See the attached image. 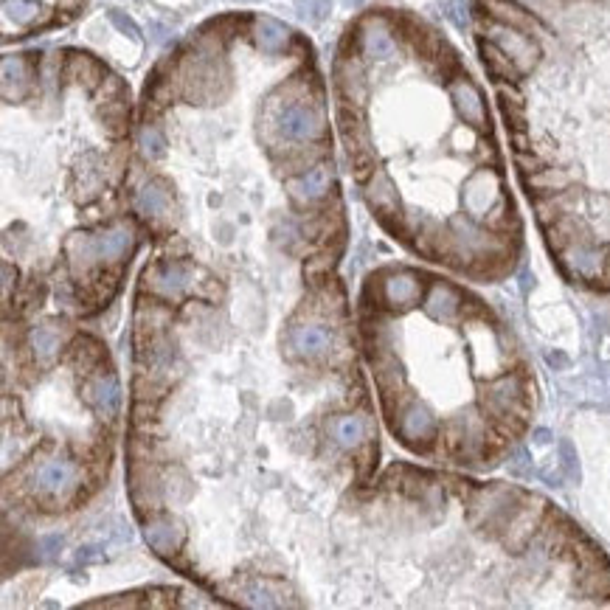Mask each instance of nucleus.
Returning <instances> with one entry per match:
<instances>
[{
    "label": "nucleus",
    "instance_id": "f257e3e1",
    "mask_svg": "<svg viewBox=\"0 0 610 610\" xmlns=\"http://www.w3.org/2000/svg\"><path fill=\"white\" fill-rule=\"evenodd\" d=\"M130 245H133V231L124 225H116V228H107L96 237L74 234L68 242V256H71L74 270H88L96 262H116L130 251Z\"/></svg>",
    "mask_w": 610,
    "mask_h": 610
},
{
    "label": "nucleus",
    "instance_id": "f03ea898",
    "mask_svg": "<svg viewBox=\"0 0 610 610\" xmlns=\"http://www.w3.org/2000/svg\"><path fill=\"white\" fill-rule=\"evenodd\" d=\"M523 506V495L512 487H484L470 504V523L487 535H504L509 521Z\"/></svg>",
    "mask_w": 610,
    "mask_h": 610
},
{
    "label": "nucleus",
    "instance_id": "7ed1b4c3",
    "mask_svg": "<svg viewBox=\"0 0 610 610\" xmlns=\"http://www.w3.org/2000/svg\"><path fill=\"white\" fill-rule=\"evenodd\" d=\"M523 380L518 374H501L495 377L492 383H487L484 388V411L490 417L501 419V422H509V419L518 414V408L523 405Z\"/></svg>",
    "mask_w": 610,
    "mask_h": 610
},
{
    "label": "nucleus",
    "instance_id": "20e7f679",
    "mask_svg": "<svg viewBox=\"0 0 610 610\" xmlns=\"http://www.w3.org/2000/svg\"><path fill=\"white\" fill-rule=\"evenodd\" d=\"M402 442L422 450L425 445H431L439 431V422L433 417V411L422 402L411 400L405 408H400V422H397Z\"/></svg>",
    "mask_w": 610,
    "mask_h": 610
},
{
    "label": "nucleus",
    "instance_id": "39448f33",
    "mask_svg": "<svg viewBox=\"0 0 610 610\" xmlns=\"http://www.w3.org/2000/svg\"><path fill=\"white\" fill-rule=\"evenodd\" d=\"M34 487L45 498H65L79 487V467L65 459H51V462L40 464V470L34 476Z\"/></svg>",
    "mask_w": 610,
    "mask_h": 610
},
{
    "label": "nucleus",
    "instance_id": "423d86ee",
    "mask_svg": "<svg viewBox=\"0 0 610 610\" xmlns=\"http://www.w3.org/2000/svg\"><path fill=\"white\" fill-rule=\"evenodd\" d=\"M192 279V265H183V262H161V265H155V268L144 273V282H147L144 287L161 298H178L180 293H186V290L192 287Z\"/></svg>",
    "mask_w": 610,
    "mask_h": 610
},
{
    "label": "nucleus",
    "instance_id": "0eeeda50",
    "mask_svg": "<svg viewBox=\"0 0 610 610\" xmlns=\"http://www.w3.org/2000/svg\"><path fill=\"white\" fill-rule=\"evenodd\" d=\"M144 537H147L149 549L155 551V554H161V557H172V554H178L180 546H183V540H186V529H183V523H180L178 518H172V515H161V518H152V521L147 523Z\"/></svg>",
    "mask_w": 610,
    "mask_h": 610
},
{
    "label": "nucleus",
    "instance_id": "6e6552de",
    "mask_svg": "<svg viewBox=\"0 0 610 610\" xmlns=\"http://www.w3.org/2000/svg\"><path fill=\"white\" fill-rule=\"evenodd\" d=\"M563 265H566L571 276L594 282L605 270V253L594 248V245H588V242H577V245H568L563 251Z\"/></svg>",
    "mask_w": 610,
    "mask_h": 610
},
{
    "label": "nucleus",
    "instance_id": "1a4fd4ad",
    "mask_svg": "<svg viewBox=\"0 0 610 610\" xmlns=\"http://www.w3.org/2000/svg\"><path fill=\"white\" fill-rule=\"evenodd\" d=\"M287 346L296 358H321L332 349V335L318 324H301V327L290 329L287 335Z\"/></svg>",
    "mask_w": 610,
    "mask_h": 610
},
{
    "label": "nucleus",
    "instance_id": "9d476101",
    "mask_svg": "<svg viewBox=\"0 0 610 610\" xmlns=\"http://www.w3.org/2000/svg\"><path fill=\"white\" fill-rule=\"evenodd\" d=\"M422 307H425V313L431 315L433 321L450 324V321H456V318L462 315L464 298L456 287H450V284L445 282H436L431 284V290H428V296L422 301Z\"/></svg>",
    "mask_w": 610,
    "mask_h": 610
},
{
    "label": "nucleus",
    "instance_id": "9b49d317",
    "mask_svg": "<svg viewBox=\"0 0 610 610\" xmlns=\"http://www.w3.org/2000/svg\"><path fill=\"white\" fill-rule=\"evenodd\" d=\"M383 298H386V304H391L394 310L414 307L419 298H422V282H419L417 273H411V270L388 273L386 282H383Z\"/></svg>",
    "mask_w": 610,
    "mask_h": 610
},
{
    "label": "nucleus",
    "instance_id": "f8f14e48",
    "mask_svg": "<svg viewBox=\"0 0 610 610\" xmlns=\"http://www.w3.org/2000/svg\"><path fill=\"white\" fill-rule=\"evenodd\" d=\"M540 515H543V501H532V504H523L518 512H515V518L509 521V526L504 529V543L509 551H521L529 540H532V535H535V529L540 526Z\"/></svg>",
    "mask_w": 610,
    "mask_h": 610
},
{
    "label": "nucleus",
    "instance_id": "ddd939ff",
    "mask_svg": "<svg viewBox=\"0 0 610 610\" xmlns=\"http://www.w3.org/2000/svg\"><path fill=\"white\" fill-rule=\"evenodd\" d=\"M85 400H88L96 411H102L107 417H113L121 405V391H119V383H116V377H113V374H99V377H93L88 386H85Z\"/></svg>",
    "mask_w": 610,
    "mask_h": 610
},
{
    "label": "nucleus",
    "instance_id": "4468645a",
    "mask_svg": "<svg viewBox=\"0 0 610 610\" xmlns=\"http://www.w3.org/2000/svg\"><path fill=\"white\" fill-rule=\"evenodd\" d=\"M366 431H369V425H366L363 417H338L332 419V425H329L332 439L341 447H346V450L363 445L366 442Z\"/></svg>",
    "mask_w": 610,
    "mask_h": 610
},
{
    "label": "nucleus",
    "instance_id": "2eb2a0df",
    "mask_svg": "<svg viewBox=\"0 0 610 610\" xmlns=\"http://www.w3.org/2000/svg\"><path fill=\"white\" fill-rule=\"evenodd\" d=\"M31 349H34V355H37V360H43V363H48V360H54L57 355H60L62 349V335L57 327H37L34 332H31Z\"/></svg>",
    "mask_w": 610,
    "mask_h": 610
},
{
    "label": "nucleus",
    "instance_id": "dca6fc26",
    "mask_svg": "<svg viewBox=\"0 0 610 610\" xmlns=\"http://www.w3.org/2000/svg\"><path fill=\"white\" fill-rule=\"evenodd\" d=\"M456 102H459V110L464 113V119L476 121V124L484 119L481 99H478V93L470 88V85H459V88H456Z\"/></svg>",
    "mask_w": 610,
    "mask_h": 610
},
{
    "label": "nucleus",
    "instance_id": "f3484780",
    "mask_svg": "<svg viewBox=\"0 0 610 610\" xmlns=\"http://www.w3.org/2000/svg\"><path fill=\"white\" fill-rule=\"evenodd\" d=\"M138 209L144 214H164L169 209V194L158 186H147L144 192L138 194Z\"/></svg>",
    "mask_w": 610,
    "mask_h": 610
},
{
    "label": "nucleus",
    "instance_id": "a211bd4d",
    "mask_svg": "<svg viewBox=\"0 0 610 610\" xmlns=\"http://www.w3.org/2000/svg\"><path fill=\"white\" fill-rule=\"evenodd\" d=\"M282 127L287 135H298V138H304V135H313L315 119L310 116V113H307V110H290V113L284 116Z\"/></svg>",
    "mask_w": 610,
    "mask_h": 610
},
{
    "label": "nucleus",
    "instance_id": "6ab92c4d",
    "mask_svg": "<svg viewBox=\"0 0 610 610\" xmlns=\"http://www.w3.org/2000/svg\"><path fill=\"white\" fill-rule=\"evenodd\" d=\"M327 192V175L324 172H315L310 178H304L301 183H293V194L298 200H315Z\"/></svg>",
    "mask_w": 610,
    "mask_h": 610
},
{
    "label": "nucleus",
    "instance_id": "aec40b11",
    "mask_svg": "<svg viewBox=\"0 0 610 610\" xmlns=\"http://www.w3.org/2000/svg\"><path fill=\"white\" fill-rule=\"evenodd\" d=\"M560 456H563V470H566V476L580 478V462H577V453H574L571 442H560Z\"/></svg>",
    "mask_w": 610,
    "mask_h": 610
},
{
    "label": "nucleus",
    "instance_id": "412c9836",
    "mask_svg": "<svg viewBox=\"0 0 610 610\" xmlns=\"http://www.w3.org/2000/svg\"><path fill=\"white\" fill-rule=\"evenodd\" d=\"M259 40H262L265 48H276V45L284 40V29L282 26H276V23H270V20H265V23H262V37H259Z\"/></svg>",
    "mask_w": 610,
    "mask_h": 610
},
{
    "label": "nucleus",
    "instance_id": "4be33fe9",
    "mask_svg": "<svg viewBox=\"0 0 610 610\" xmlns=\"http://www.w3.org/2000/svg\"><path fill=\"white\" fill-rule=\"evenodd\" d=\"M535 439H537V442H540V445H546V442H549V439H551V433L543 431V428H540V431H535Z\"/></svg>",
    "mask_w": 610,
    "mask_h": 610
}]
</instances>
